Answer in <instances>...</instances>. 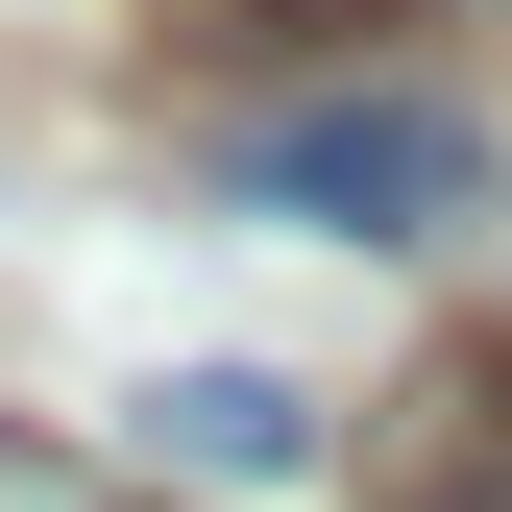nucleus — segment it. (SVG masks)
Returning <instances> with one entry per match:
<instances>
[{
    "label": "nucleus",
    "mask_w": 512,
    "mask_h": 512,
    "mask_svg": "<svg viewBox=\"0 0 512 512\" xmlns=\"http://www.w3.org/2000/svg\"><path fill=\"white\" fill-rule=\"evenodd\" d=\"M171 25H196V49H293V25H317V49H366L391 0H171Z\"/></svg>",
    "instance_id": "4"
},
{
    "label": "nucleus",
    "mask_w": 512,
    "mask_h": 512,
    "mask_svg": "<svg viewBox=\"0 0 512 512\" xmlns=\"http://www.w3.org/2000/svg\"><path fill=\"white\" fill-rule=\"evenodd\" d=\"M171 464H196V488H317V391H269V366H171Z\"/></svg>",
    "instance_id": "3"
},
{
    "label": "nucleus",
    "mask_w": 512,
    "mask_h": 512,
    "mask_svg": "<svg viewBox=\"0 0 512 512\" xmlns=\"http://www.w3.org/2000/svg\"><path fill=\"white\" fill-rule=\"evenodd\" d=\"M366 512H512V342H439L366 415Z\"/></svg>",
    "instance_id": "2"
},
{
    "label": "nucleus",
    "mask_w": 512,
    "mask_h": 512,
    "mask_svg": "<svg viewBox=\"0 0 512 512\" xmlns=\"http://www.w3.org/2000/svg\"><path fill=\"white\" fill-rule=\"evenodd\" d=\"M220 196L342 220V244H415V220H464V196H488V122H464V98H415V74H342V98H269V122H244Z\"/></svg>",
    "instance_id": "1"
},
{
    "label": "nucleus",
    "mask_w": 512,
    "mask_h": 512,
    "mask_svg": "<svg viewBox=\"0 0 512 512\" xmlns=\"http://www.w3.org/2000/svg\"><path fill=\"white\" fill-rule=\"evenodd\" d=\"M0 512H122V488L74 464V439H0Z\"/></svg>",
    "instance_id": "5"
}]
</instances>
